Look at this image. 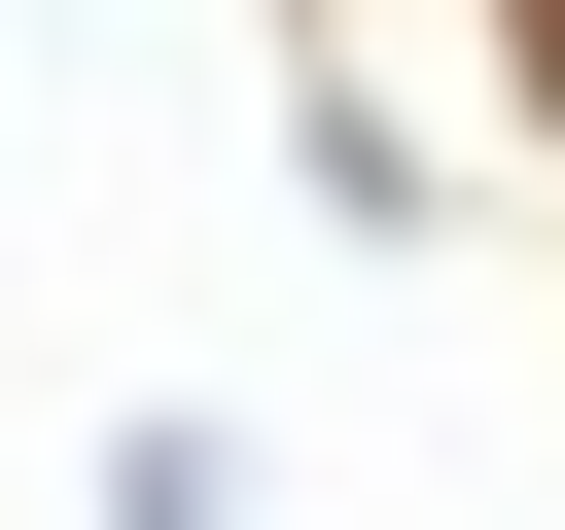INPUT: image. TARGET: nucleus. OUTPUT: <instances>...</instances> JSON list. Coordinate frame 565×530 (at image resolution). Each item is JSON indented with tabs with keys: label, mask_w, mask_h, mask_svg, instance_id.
I'll list each match as a JSON object with an SVG mask.
<instances>
[{
	"label": "nucleus",
	"mask_w": 565,
	"mask_h": 530,
	"mask_svg": "<svg viewBox=\"0 0 565 530\" xmlns=\"http://www.w3.org/2000/svg\"><path fill=\"white\" fill-rule=\"evenodd\" d=\"M106 530H247V459L212 424H106Z\"/></svg>",
	"instance_id": "1"
}]
</instances>
